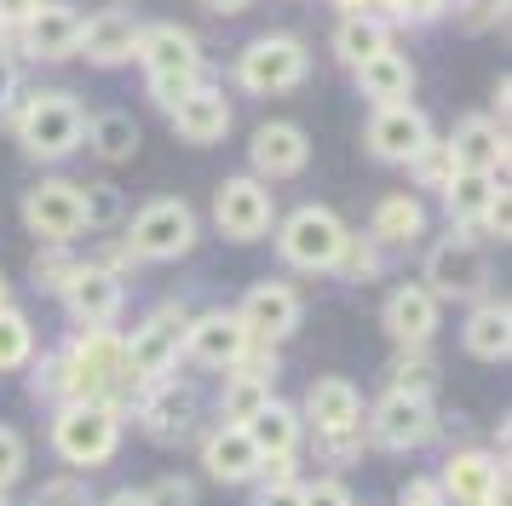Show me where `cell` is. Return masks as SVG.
I'll list each match as a JSON object with an SVG mask.
<instances>
[{
	"instance_id": "obj_13",
	"label": "cell",
	"mask_w": 512,
	"mask_h": 506,
	"mask_svg": "<svg viewBox=\"0 0 512 506\" xmlns=\"http://www.w3.org/2000/svg\"><path fill=\"white\" fill-rule=\"evenodd\" d=\"M248 328L236 322V311H208V317H196V322H185V345L179 351H190L202 368H225L231 374L242 357H248Z\"/></svg>"
},
{
	"instance_id": "obj_42",
	"label": "cell",
	"mask_w": 512,
	"mask_h": 506,
	"mask_svg": "<svg viewBox=\"0 0 512 506\" xmlns=\"http://www.w3.org/2000/svg\"><path fill=\"white\" fill-rule=\"evenodd\" d=\"M150 506H196V483L190 478H162L156 489H144Z\"/></svg>"
},
{
	"instance_id": "obj_22",
	"label": "cell",
	"mask_w": 512,
	"mask_h": 506,
	"mask_svg": "<svg viewBox=\"0 0 512 506\" xmlns=\"http://www.w3.org/2000/svg\"><path fill=\"white\" fill-rule=\"evenodd\" d=\"M202 466H208V478H219V483H254L265 455L254 449V437L242 432V426H219V432L202 443Z\"/></svg>"
},
{
	"instance_id": "obj_26",
	"label": "cell",
	"mask_w": 512,
	"mask_h": 506,
	"mask_svg": "<svg viewBox=\"0 0 512 506\" xmlns=\"http://www.w3.org/2000/svg\"><path fill=\"white\" fill-rule=\"evenodd\" d=\"M242 432L254 437V449L265 460H294V449H300V432H305V420H300V409H288V403H265V409L242 426Z\"/></svg>"
},
{
	"instance_id": "obj_37",
	"label": "cell",
	"mask_w": 512,
	"mask_h": 506,
	"mask_svg": "<svg viewBox=\"0 0 512 506\" xmlns=\"http://www.w3.org/2000/svg\"><path fill=\"white\" fill-rule=\"evenodd\" d=\"M70 276H75V259H70L64 248L35 253V288H52V294H64V288H70Z\"/></svg>"
},
{
	"instance_id": "obj_47",
	"label": "cell",
	"mask_w": 512,
	"mask_h": 506,
	"mask_svg": "<svg viewBox=\"0 0 512 506\" xmlns=\"http://www.w3.org/2000/svg\"><path fill=\"white\" fill-rule=\"evenodd\" d=\"M12 92H18V69H12L6 58H0V110L12 104Z\"/></svg>"
},
{
	"instance_id": "obj_1",
	"label": "cell",
	"mask_w": 512,
	"mask_h": 506,
	"mask_svg": "<svg viewBox=\"0 0 512 506\" xmlns=\"http://www.w3.org/2000/svg\"><path fill=\"white\" fill-rule=\"evenodd\" d=\"M52 449L70 460V466H104L121 449V414L116 403H64L52 420Z\"/></svg>"
},
{
	"instance_id": "obj_8",
	"label": "cell",
	"mask_w": 512,
	"mask_h": 506,
	"mask_svg": "<svg viewBox=\"0 0 512 506\" xmlns=\"http://www.w3.org/2000/svg\"><path fill=\"white\" fill-rule=\"evenodd\" d=\"M271 184H259L254 173H242V179H225L213 190V225L225 230L231 242H259L265 230H271Z\"/></svg>"
},
{
	"instance_id": "obj_51",
	"label": "cell",
	"mask_w": 512,
	"mask_h": 506,
	"mask_svg": "<svg viewBox=\"0 0 512 506\" xmlns=\"http://www.w3.org/2000/svg\"><path fill=\"white\" fill-rule=\"evenodd\" d=\"M340 6H351V12H363V0H340ZM351 12H346V18H351Z\"/></svg>"
},
{
	"instance_id": "obj_38",
	"label": "cell",
	"mask_w": 512,
	"mask_h": 506,
	"mask_svg": "<svg viewBox=\"0 0 512 506\" xmlns=\"http://www.w3.org/2000/svg\"><path fill=\"white\" fill-rule=\"evenodd\" d=\"M24 466H29V449H24V437L12 432V426H0V495H6L12 483L24 478Z\"/></svg>"
},
{
	"instance_id": "obj_3",
	"label": "cell",
	"mask_w": 512,
	"mask_h": 506,
	"mask_svg": "<svg viewBox=\"0 0 512 506\" xmlns=\"http://www.w3.org/2000/svg\"><path fill=\"white\" fill-rule=\"evenodd\" d=\"M346 236L351 230L340 225V213L305 202V207H294V213L282 219L277 248H282V259H288L294 271H334V259H340V248H346Z\"/></svg>"
},
{
	"instance_id": "obj_52",
	"label": "cell",
	"mask_w": 512,
	"mask_h": 506,
	"mask_svg": "<svg viewBox=\"0 0 512 506\" xmlns=\"http://www.w3.org/2000/svg\"><path fill=\"white\" fill-rule=\"evenodd\" d=\"M0 311H6V276H0Z\"/></svg>"
},
{
	"instance_id": "obj_50",
	"label": "cell",
	"mask_w": 512,
	"mask_h": 506,
	"mask_svg": "<svg viewBox=\"0 0 512 506\" xmlns=\"http://www.w3.org/2000/svg\"><path fill=\"white\" fill-rule=\"evenodd\" d=\"M6 35H12V29H6V23H0V58H6Z\"/></svg>"
},
{
	"instance_id": "obj_20",
	"label": "cell",
	"mask_w": 512,
	"mask_h": 506,
	"mask_svg": "<svg viewBox=\"0 0 512 506\" xmlns=\"http://www.w3.org/2000/svg\"><path fill=\"white\" fill-rule=\"evenodd\" d=\"M75 41H81V12L75 6H58V0H41V12L24 23V52L29 58H75Z\"/></svg>"
},
{
	"instance_id": "obj_7",
	"label": "cell",
	"mask_w": 512,
	"mask_h": 506,
	"mask_svg": "<svg viewBox=\"0 0 512 506\" xmlns=\"http://www.w3.org/2000/svg\"><path fill=\"white\" fill-rule=\"evenodd\" d=\"M432 299H478L489 288V259L472 236H443L438 248L426 253V282Z\"/></svg>"
},
{
	"instance_id": "obj_16",
	"label": "cell",
	"mask_w": 512,
	"mask_h": 506,
	"mask_svg": "<svg viewBox=\"0 0 512 506\" xmlns=\"http://www.w3.org/2000/svg\"><path fill=\"white\" fill-rule=\"evenodd\" d=\"M443 150H449V167H455V173H489V179H495V173L507 167V127L489 121V115H466L461 127L449 133Z\"/></svg>"
},
{
	"instance_id": "obj_46",
	"label": "cell",
	"mask_w": 512,
	"mask_h": 506,
	"mask_svg": "<svg viewBox=\"0 0 512 506\" xmlns=\"http://www.w3.org/2000/svg\"><path fill=\"white\" fill-rule=\"evenodd\" d=\"M392 6H397V18H438L449 0H392Z\"/></svg>"
},
{
	"instance_id": "obj_49",
	"label": "cell",
	"mask_w": 512,
	"mask_h": 506,
	"mask_svg": "<svg viewBox=\"0 0 512 506\" xmlns=\"http://www.w3.org/2000/svg\"><path fill=\"white\" fill-rule=\"evenodd\" d=\"M202 6H208V12H219V18H236V12H248L254 0H202Z\"/></svg>"
},
{
	"instance_id": "obj_19",
	"label": "cell",
	"mask_w": 512,
	"mask_h": 506,
	"mask_svg": "<svg viewBox=\"0 0 512 506\" xmlns=\"http://www.w3.org/2000/svg\"><path fill=\"white\" fill-rule=\"evenodd\" d=\"M150 75H202V52H196V35L179 29V23H150L139 29V52H133Z\"/></svg>"
},
{
	"instance_id": "obj_45",
	"label": "cell",
	"mask_w": 512,
	"mask_h": 506,
	"mask_svg": "<svg viewBox=\"0 0 512 506\" xmlns=\"http://www.w3.org/2000/svg\"><path fill=\"white\" fill-rule=\"evenodd\" d=\"M35 12H41V0H0V23H6V29H12V23H29Z\"/></svg>"
},
{
	"instance_id": "obj_24",
	"label": "cell",
	"mask_w": 512,
	"mask_h": 506,
	"mask_svg": "<svg viewBox=\"0 0 512 506\" xmlns=\"http://www.w3.org/2000/svg\"><path fill=\"white\" fill-rule=\"evenodd\" d=\"M461 345L478 357V363H507V351H512V311L501 305V299L472 305V317L461 322Z\"/></svg>"
},
{
	"instance_id": "obj_34",
	"label": "cell",
	"mask_w": 512,
	"mask_h": 506,
	"mask_svg": "<svg viewBox=\"0 0 512 506\" xmlns=\"http://www.w3.org/2000/svg\"><path fill=\"white\" fill-rule=\"evenodd\" d=\"M75 196H81V230H110L127 213L116 184H75Z\"/></svg>"
},
{
	"instance_id": "obj_39",
	"label": "cell",
	"mask_w": 512,
	"mask_h": 506,
	"mask_svg": "<svg viewBox=\"0 0 512 506\" xmlns=\"http://www.w3.org/2000/svg\"><path fill=\"white\" fill-rule=\"evenodd\" d=\"M196 87H202V75H150V98H156L167 115L179 110V104H185Z\"/></svg>"
},
{
	"instance_id": "obj_43",
	"label": "cell",
	"mask_w": 512,
	"mask_h": 506,
	"mask_svg": "<svg viewBox=\"0 0 512 506\" xmlns=\"http://www.w3.org/2000/svg\"><path fill=\"white\" fill-rule=\"evenodd\" d=\"M397 506H449V501H443L438 478H409L397 489Z\"/></svg>"
},
{
	"instance_id": "obj_31",
	"label": "cell",
	"mask_w": 512,
	"mask_h": 506,
	"mask_svg": "<svg viewBox=\"0 0 512 506\" xmlns=\"http://www.w3.org/2000/svg\"><path fill=\"white\" fill-rule=\"evenodd\" d=\"M87 144H93L104 161H133L139 156V121L127 110H104L87 121Z\"/></svg>"
},
{
	"instance_id": "obj_15",
	"label": "cell",
	"mask_w": 512,
	"mask_h": 506,
	"mask_svg": "<svg viewBox=\"0 0 512 506\" xmlns=\"http://www.w3.org/2000/svg\"><path fill=\"white\" fill-rule=\"evenodd\" d=\"M64 305H70V317L81 322V334L110 328V322L121 317V276L104 271V265H75L70 288H64Z\"/></svg>"
},
{
	"instance_id": "obj_48",
	"label": "cell",
	"mask_w": 512,
	"mask_h": 506,
	"mask_svg": "<svg viewBox=\"0 0 512 506\" xmlns=\"http://www.w3.org/2000/svg\"><path fill=\"white\" fill-rule=\"evenodd\" d=\"M98 506H150V495L144 489H116L110 501H98Z\"/></svg>"
},
{
	"instance_id": "obj_11",
	"label": "cell",
	"mask_w": 512,
	"mask_h": 506,
	"mask_svg": "<svg viewBox=\"0 0 512 506\" xmlns=\"http://www.w3.org/2000/svg\"><path fill=\"white\" fill-rule=\"evenodd\" d=\"M236 322L248 328L254 345H277L300 328V294L288 282H254L242 294V305H236Z\"/></svg>"
},
{
	"instance_id": "obj_32",
	"label": "cell",
	"mask_w": 512,
	"mask_h": 506,
	"mask_svg": "<svg viewBox=\"0 0 512 506\" xmlns=\"http://www.w3.org/2000/svg\"><path fill=\"white\" fill-rule=\"evenodd\" d=\"M271 403V380H259V374H242L231 368L225 374V397H219V414H225V426H248L259 409Z\"/></svg>"
},
{
	"instance_id": "obj_35",
	"label": "cell",
	"mask_w": 512,
	"mask_h": 506,
	"mask_svg": "<svg viewBox=\"0 0 512 506\" xmlns=\"http://www.w3.org/2000/svg\"><path fill=\"white\" fill-rule=\"evenodd\" d=\"M29 357H35V328H29V317L24 311H0V374L6 368H24Z\"/></svg>"
},
{
	"instance_id": "obj_40",
	"label": "cell",
	"mask_w": 512,
	"mask_h": 506,
	"mask_svg": "<svg viewBox=\"0 0 512 506\" xmlns=\"http://www.w3.org/2000/svg\"><path fill=\"white\" fill-rule=\"evenodd\" d=\"M340 265H346V276H357V282H363V276L380 271V253H374V242L346 236V248H340V259H334V271H340Z\"/></svg>"
},
{
	"instance_id": "obj_30",
	"label": "cell",
	"mask_w": 512,
	"mask_h": 506,
	"mask_svg": "<svg viewBox=\"0 0 512 506\" xmlns=\"http://www.w3.org/2000/svg\"><path fill=\"white\" fill-rule=\"evenodd\" d=\"M334 52L357 69V64H369V58H380V52H392V29L380 18H369V12H351V18L334 29Z\"/></svg>"
},
{
	"instance_id": "obj_27",
	"label": "cell",
	"mask_w": 512,
	"mask_h": 506,
	"mask_svg": "<svg viewBox=\"0 0 512 506\" xmlns=\"http://www.w3.org/2000/svg\"><path fill=\"white\" fill-rule=\"evenodd\" d=\"M443 202H449V219H461V225H489V213L507 202V190L489 179V173H449Z\"/></svg>"
},
{
	"instance_id": "obj_6",
	"label": "cell",
	"mask_w": 512,
	"mask_h": 506,
	"mask_svg": "<svg viewBox=\"0 0 512 506\" xmlns=\"http://www.w3.org/2000/svg\"><path fill=\"white\" fill-rule=\"evenodd\" d=\"M305 75H311V52H305V41H294V35H259V41L236 58V81L248 92H259V98L300 87Z\"/></svg>"
},
{
	"instance_id": "obj_14",
	"label": "cell",
	"mask_w": 512,
	"mask_h": 506,
	"mask_svg": "<svg viewBox=\"0 0 512 506\" xmlns=\"http://www.w3.org/2000/svg\"><path fill=\"white\" fill-rule=\"evenodd\" d=\"M300 420L305 426H317V437H357V426H363V397H357V386L340 380V374L311 380Z\"/></svg>"
},
{
	"instance_id": "obj_29",
	"label": "cell",
	"mask_w": 512,
	"mask_h": 506,
	"mask_svg": "<svg viewBox=\"0 0 512 506\" xmlns=\"http://www.w3.org/2000/svg\"><path fill=\"white\" fill-rule=\"evenodd\" d=\"M420 230H426V207H420L409 190H397V196H386V202L374 207L369 242H380V248H403V242H415Z\"/></svg>"
},
{
	"instance_id": "obj_17",
	"label": "cell",
	"mask_w": 512,
	"mask_h": 506,
	"mask_svg": "<svg viewBox=\"0 0 512 506\" xmlns=\"http://www.w3.org/2000/svg\"><path fill=\"white\" fill-rule=\"evenodd\" d=\"M248 156H254V179H294V173H305V161H311V138H305V127H294V121H265L254 133V144H248Z\"/></svg>"
},
{
	"instance_id": "obj_5",
	"label": "cell",
	"mask_w": 512,
	"mask_h": 506,
	"mask_svg": "<svg viewBox=\"0 0 512 506\" xmlns=\"http://www.w3.org/2000/svg\"><path fill=\"white\" fill-rule=\"evenodd\" d=\"M196 248V213L179 196H162L133 213V230H127V253L133 259H185Z\"/></svg>"
},
{
	"instance_id": "obj_41",
	"label": "cell",
	"mask_w": 512,
	"mask_h": 506,
	"mask_svg": "<svg viewBox=\"0 0 512 506\" xmlns=\"http://www.w3.org/2000/svg\"><path fill=\"white\" fill-rule=\"evenodd\" d=\"M300 506H351V489L340 478H317L300 483Z\"/></svg>"
},
{
	"instance_id": "obj_25",
	"label": "cell",
	"mask_w": 512,
	"mask_h": 506,
	"mask_svg": "<svg viewBox=\"0 0 512 506\" xmlns=\"http://www.w3.org/2000/svg\"><path fill=\"white\" fill-rule=\"evenodd\" d=\"M357 87L369 98L374 110H392V104H409V92H415V69L403 52H380L369 64H357Z\"/></svg>"
},
{
	"instance_id": "obj_28",
	"label": "cell",
	"mask_w": 512,
	"mask_h": 506,
	"mask_svg": "<svg viewBox=\"0 0 512 506\" xmlns=\"http://www.w3.org/2000/svg\"><path fill=\"white\" fill-rule=\"evenodd\" d=\"M139 414H144V432L162 437V443H173V437L190 426V414H196V397H190V386H179V380H156Z\"/></svg>"
},
{
	"instance_id": "obj_21",
	"label": "cell",
	"mask_w": 512,
	"mask_h": 506,
	"mask_svg": "<svg viewBox=\"0 0 512 506\" xmlns=\"http://www.w3.org/2000/svg\"><path fill=\"white\" fill-rule=\"evenodd\" d=\"M386 334H392L397 345H426L432 340V328H438V299L426 294L420 282H403V288H392L386 294Z\"/></svg>"
},
{
	"instance_id": "obj_23",
	"label": "cell",
	"mask_w": 512,
	"mask_h": 506,
	"mask_svg": "<svg viewBox=\"0 0 512 506\" xmlns=\"http://www.w3.org/2000/svg\"><path fill=\"white\" fill-rule=\"evenodd\" d=\"M173 133L185 138V144H219V138L231 133V104H225V92L219 87H196L173 110Z\"/></svg>"
},
{
	"instance_id": "obj_10",
	"label": "cell",
	"mask_w": 512,
	"mask_h": 506,
	"mask_svg": "<svg viewBox=\"0 0 512 506\" xmlns=\"http://www.w3.org/2000/svg\"><path fill=\"white\" fill-rule=\"evenodd\" d=\"M24 225L47 242V248H70L81 236V196L70 179H41L24 196Z\"/></svg>"
},
{
	"instance_id": "obj_9",
	"label": "cell",
	"mask_w": 512,
	"mask_h": 506,
	"mask_svg": "<svg viewBox=\"0 0 512 506\" xmlns=\"http://www.w3.org/2000/svg\"><path fill=\"white\" fill-rule=\"evenodd\" d=\"M369 432L380 449H420L438 432V414H432V397H409V391H386L369 414Z\"/></svg>"
},
{
	"instance_id": "obj_12",
	"label": "cell",
	"mask_w": 512,
	"mask_h": 506,
	"mask_svg": "<svg viewBox=\"0 0 512 506\" xmlns=\"http://www.w3.org/2000/svg\"><path fill=\"white\" fill-rule=\"evenodd\" d=\"M369 150H374L380 161H403V167H415V161L432 150V121H426L415 104L374 110V121H369Z\"/></svg>"
},
{
	"instance_id": "obj_2",
	"label": "cell",
	"mask_w": 512,
	"mask_h": 506,
	"mask_svg": "<svg viewBox=\"0 0 512 506\" xmlns=\"http://www.w3.org/2000/svg\"><path fill=\"white\" fill-rule=\"evenodd\" d=\"M81 133H87V115L70 92H35L18 115V138L35 161H64L81 144Z\"/></svg>"
},
{
	"instance_id": "obj_4",
	"label": "cell",
	"mask_w": 512,
	"mask_h": 506,
	"mask_svg": "<svg viewBox=\"0 0 512 506\" xmlns=\"http://www.w3.org/2000/svg\"><path fill=\"white\" fill-rule=\"evenodd\" d=\"M179 345H185V311L179 305H162L156 317H144L133 328V340L121 345L127 386H156V380H167V368L179 363Z\"/></svg>"
},
{
	"instance_id": "obj_33",
	"label": "cell",
	"mask_w": 512,
	"mask_h": 506,
	"mask_svg": "<svg viewBox=\"0 0 512 506\" xmlns=\"http://www.w3.org/2000/svg\"><path fill=\"white\" fill-rule=\"evenodd\" d=\"M438 386V363L426 357V345H409L392 357V391H409V397H432Z\"/></svg>"
},
{
	"instance_id": "obj_53",
	"label": "cell",
	"mask_w": 512,
	"mask_h": 506,
	"mask_svg": "<svg viewBox=\"0 0 512 506\" xmlns=\"http://www.w3.org/2000/svg\"><path fill=\"white\" fill-rule=\"evenodd\" d=\"M0 506H6V495H0Z\"/></svg>"
},
{
	"instance_id": "obj_18",
	"label": "cell",
	"mask_w": 512,
	"mask_h": 506,
	"mask_svg": "<svg viewBox=\"0 0 512 506\" xmlns=\"http://www.w3.org/2000/svg\"><path fill=\"white\" fill-rule=\"evenodd\" d=\"M139 29H144V23L133 18V12L110 6V12H98V18L81 23V41H75V52H87V64H98V69L133 64V52H139Z\"/></svg>"
},
{
	"instance_id": "obj_36",
	"label": "cell",
	"mask_w": 512,
	"mask_h": 506,
	"mask_svg": "<svg viewBox=\"0 0 512 506\" xmlns=\"http://www.w3.org/2000/svg\"><path fill=\"white\" fill-rule=\"evenodd\" d=\"M29 506H98L93 489L81 478H47L35 495H29Z\"/></svg>"
},
{
	"instance_id": "obj_44",
	"label": "cell",
	"mask_w": 512,
	"mask_h": 506,
	"mask_svg": "<svg viewBox=\"0 0 512 506\" xmlns=\"http://www.w3.org/2000/svg\"><path fill=\"white\" fill-rule=\"evenodd\" d=\"M259 506H300V483H265V495H259Z\"/></svg>"
}]
</instances>
